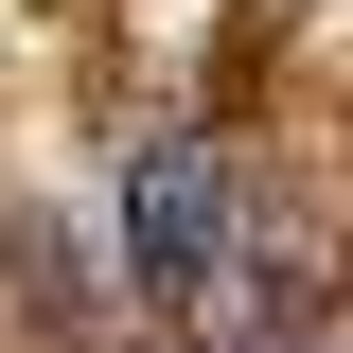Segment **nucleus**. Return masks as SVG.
Listing matches in <instances>:
<instances>
[{"instance_id":"f257e3e1","label":"nucleus","mask_w":353,"mask_h":353,"mask_svg":"<svg viewBox=\"0 0 353 353\" xmlns=\"http://www.w3.org/2000/svg\"><path fill=\"white\" fill-rule=\"evenodd\" d=\"M124 248H141V301H212L230 248H248V176L212 141H141L124 159Z\"/></svg>"}]
</instances>
